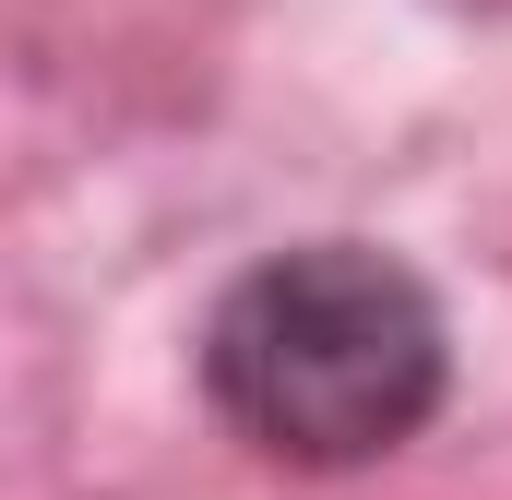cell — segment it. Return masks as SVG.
Masks as SVG:
<instances>
[{
    "instance_id": "cell-1",
    "label": "cell",
    "mask_w": 512,
    "mask_h": 500,
    "mask_svg": "<svg viewBox=\"0 0 512 500\" xmlns=\"http://www.w3.org/2000/svg\"><path fill=\"white\" fill-rule=\"evenodd\" d=\"M441 381V298L370 239L274 250L203 322V393L274 465H382L441 417Z\"/></svg>"
}]
</instances>
